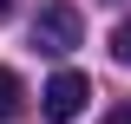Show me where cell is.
Returning a JSON list of instances; mask_svg holds the SVG:
<instances>
[{
  "label": "cell",
  "mask_w": 131,
  "mask_h": 124,
  "mask_svg": "<svg viewBox=\"0 0 131 124\" xmlns=\"http://www.w3.org/2000/svg\"><path fill=\"white\" fill-rule=\"evenodd\" d=\"M85 98H92V78L85 72H52V85L39 92V111H46L52 124H72L85 111Z\"/></svg>",
  "instance_id": "cell-2"
},
{
  "label": "cell",
  "mask_w": 131,
  "mask_h": 124,
  "mask_svg": "<svg viewBox=\"0 0 131 124\" xmlns=\"http://www.w3.org/2000/svg\"><path fill=\"white\" fill-rule=\"evenodd\" d=\"M105 124H131V105H118V111H112V118H105Z\"/></svg>",
  "instance_id": "cell-5"
},
{
  "label": "cell",
  "mask_w": 131,
  "mask_h": 124,
  "mask_svg": "<svg viewBox=\"0 0 131 124\" xmlns=\"http://www.w3.org/2000/svg\"><path fill=\"white\" fill-rule=\"evenodd\" d=\"M79 7L72 0H46L39 13H33V52H46V59H66V52L79 46Z\"/></svg>",
  "instance_id": "cell-1"
},
{
  "label": "cell",
  "mask_w": 131,
  "mask_h": 124,
  "mask_svg": "<svg viewBox=\"0 0 131 124\" xmlns=\"http://www.w3.org/2000/svg\"><path fill=\"white\" fill-rule=\"evenodd\" d=\"M7 118H20V78L0 65V124H7Z\"/></svg>",
  "instance_id": "cell-3"
},
{
  "label": "cell",
  "mask_w": 131,
  "mask_h": 124,
  "mask_svg": "<svg viewBox=\"0 0 131 124\" xmlns=\"http://www.w3.org/2000/svg\"><path fill=\"white\" fill-rule=\"evenodd\" d=\"M112 59L131 65V20H118V26H112Z\"/></svg>",
  "instance_id": "cell-4"
},
{
  "label": "cell",
  "mask_w": 131,
  "mask_h": 124,
  "mask_svg": "<svg viewBox=\"0 0 131 124\" xmlns=\"http://www.w3.org/2000/svg\"><path fill=\"white\" fill-rule=\"evenodd\" d=\"M7 13H13V0H0V20H7Z\"/></svg>",
  "instance_id": "cell-6"
}]
</instances>
